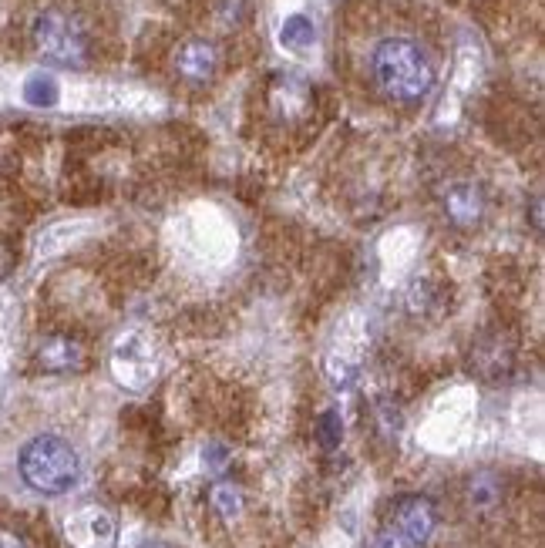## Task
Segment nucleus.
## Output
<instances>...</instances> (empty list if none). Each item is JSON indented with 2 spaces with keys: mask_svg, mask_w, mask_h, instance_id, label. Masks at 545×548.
Listing matches in <instances>:
<instances>
[{
  "mask_svg": "<svg viewBox=\"0 0 545 548\" xmlns=\"http://www.w3.org/2000/svg\"><path fill=\"white\" fill-rule=\"evenodd\" d=\"M327 374H330V384L334 387H350L354 384V377H357V370L334 357V360H327Z\"/></svg>",
  "mask_w": 545,
  "mask_h": 548,
  "instance_id": "dca6fc26",
  "label": "nucleus"
},
{
  "mask_svg": "<svg viewBox=\"0 0 545 548\" xmlns=\"http://www.w3.org/2000/svg\"><path fill=\"white\" fill-rule=\"evenodd\" d=\"M317 441L323 451H334L344 441V421H340V411H323L317 421Z\"/></svg>",
  "mask_w": 545,
  "mask_h": 548,
  "instance_id": "2eb2a0df",
  "label": "nucleus"
},
{
  "mask_svg": "<svg viewBox=\"0 0 545 548\" xmlns=\"http://www.w3.org/2000/svg\"><path fill=\"white\" fill-rule=\"evenodd\" d=\"M438 528V512L431 498L424 495H404L394 501V532L404 535L411 545H424Z\"/></svg>",
  "mask_w": 545,
  "mask_h": 548,
  "instance_id": "20e7f679",
  "label": "nucleus"
},
{
  "mask_svg": "<svg viewBox=\"0 0 545 548\" xmlns=\"http://www.w3.org/2000/svg\"><path fill=\"white\" fill-rule=\"evenodd\" d=\"M377 88L397 105H418L434 88V61L411 37H384L371 54Z\"/></svg>",
  "mask_w": 545,
  "mask_h": 548,
  "instance_id": "f257e3e1",
  "label": "nucleus"
},
{
  "mask_svg": "<svg viewBox=\"0 0 545 548\" xmlns=\"http://www.w3.org/2000/svg\"><path fill=\"white\" fill-rule=\"evenodd\" d=\"M31 37H34V48H38L41 58L64 64V68H81L91 54L88 34H85V27L78 24V17L54 11V7L34 17Z\"/></svg>",
  "mask_w": 545,
  "mask_h": 548,
  "instance_id": "7ed1b4c3",
  "label": "nucleus"
},
{
  "mask_svg": "<svg viewBox=\"0 0 545 548\" xmlns=\"http://www.w3.org/2000/svg\"><path fill=\"white\" fill-rule=\"evenodd\" d=\"M313 37L317 34H313L310 17H303V14H290L280 27V44L283 48H290V51H307L313 44Z\"/></svg>",
  "mask_w": 545,
  "mask_h": 548,
  "instance_id": "f8f14e48",
  "label": "nucleus"
},
{
  "mask_svg": "<svg viewBox=\"0 0 545 548\" xmlns=\"http://www.w3.org/2000/svg\"><path fill=\"white\" fill-rule=\"evenodd\" d=\"M209 505L216 515L236 518L243 512V491H239L233 481H219V485H212V491H209Z\"/></svg>",
  "mask_w": 545,
  "mask_h": 548,
  "instance_id": "ddd939ff",
  "label": "nucleus"
},
{
  "mask_svg": "<svg viewBox=\"0 0 545 548\" xmlns=\"http://www.w3.org/2000/svg\"><path fill=\"white\" fill-rule=\"evenodd\" d=\"M58 81L51 78V74H34V78H27V85H24V98H27V105H34V108H51V105H58Z\"/></svg>",
  "mask_w": 545,
  "mask_h": 548,
  "instance_id": "4468645a",
  "label": "nucleus"
},
{
  "mask_svg": "<svg viewBox=\"0 0 545 548\" xmlns=\"http://www.w3.org/2000/svg\"><path fill=\"white\" fill-rule=\"evenodd\" d=\"M138 548H172V545H165V542H145V545H138Z\"/></svg>",
  "mask_w": 545,
  "mask_h": 548,
  "instance_id": "aec40b11",
  "label": "nucleus"
},
{
  "mask_svg": "<svg viewBox=\"0 0 545 548\" xmlns=\"http://www.w3.org/2000/svg\"><path fill=\"white\" fill-rule=\"evenodd\" d=\"M21 478L38 495H68L81 478V458L58 434H38L21 448L17 458Z\"/></svg>",
  "mask_w": 545,
  "mask_h": 548,
  "instance_id": "f03ea898",
  "label": "nucleus"
},
{
  "mask_svg": "<svg viewBox=\"0 0 545 548\" xmlns=\"http://www.w3.org/2000/svg\"><path fill=\"white\" fill-rule=\"evenodd\" d=\"M0 548H27V542L17 532H7V528H0Z\"/></svg>",
  "mask_w": 545,
  "mask_h": 548,
  "instance_id": "6ab92c4d",
  "label": "nucleus"
},
{
  "mask_svg": "<svg viewBox=\"0 0 545 548\" xmlns=\"http://www.w3.org/2000/svg\"><path fill=\"white\" fill-rule=\"evenodd\" d=\"M219 68V54L209 41H189L182 44L179 54H175V71L182 74L192 85H206L212 81V74Z\"/></svg>",
  "mask_w": 545,
  "mask_h": 548,
  "instance_id": "6e6552de",
  "label": "nucleus"
},
{
  "mask_svg": "<svg viewBox=\"0 0 545 548\" xmlns=\"http://www.w3.org/2000/svg\"><path fill=\"white\" fill-rule=\"evenodd\" d=\"M502 495H505V485L502 478L492 475V471H475L468 481H465V501L471 512L485 515V512H495L502 505Z\"/></svg>",
  "mask_w": 545,
  "mask_h": 548,
  "instance_id": "9b49d317",
  "label": "nucleus"
},
{
  "mask_svg": "<svg viewBox=\"0 0 545 548\" xmlns=\"http://www.w3.org/2000/svg\"><path fill=\"white\" fill-rule=\"evenodd\" d=\"M68 538L78 548H112L115 522L101 508H81L78 515L68 518Z\"/></svg>",
  "mask_w": 545,
  "mask_h": 548,
  "instance_id": "39448f33",
  "label": "nucleus"
},
{
  "mask_svg": "<svg viewBox=\"0 0 545 548\" xmlns=\"http://www.w3.org/2000/svg\"><path fill=\"white\" fill-rule=\"evenodd\" d=\"M374 548H414V545H411L404 535H397V532H384V535L374 542Z\"/></svg>",
  "mask_w": 545,
  "mask_h": 548,
  "instance_id": "a211bd4d",
  "label": "nucleus"
},
{
  "mask_svg": "<svg viewBox=\"0 0 545 548\" xmlns=\"http://www.w3.org/2000/svg\"><path fill=\"white\" fill-rule=\"evenodd\" d=\"M115 377L128 387H145L152 380V357L142 347V340L128 337L115 350Z\"/></svg>",
  "mask_w": 545,
  "mask_h": 548,
  "instance_id": "9d476101",
  "label": "nucleus"
},
{
  "mask_svg": "<svg viewBox=\"0 0 545 548\" xmlns=\"http://www.w3.org/2000/svg\"><path fill=\"white\" fill-rule=\"evenodd\" d=\"M512 347H508L505 337H482L471 347V370H475L478 377L485 380H502L508 370H512Z\"/></svg>",
  "mask_w": 545,
  "mask_h": 548,
  "instance_id": "0eeeda50",
  "label": "nucleus"
},
{
  "mask_svg": "<svg viewBox=\"0 0 545 548\" xmlns=\"http://www.w3.org/2000/svg\"><path fill=\"white\" fill-rule=\"evenodd\" d=\"M38 367L48 374H68L85 367V347L75 337H44L38 347Z\"/></svg>",
  "mask_w": 545,
  "mask_h": 548,
  "instance_id": "1a4fd4ad",
  "label": "nucleus"
},
{
  "mask_svg": "<svg viewBox=\"0 0 545 548\" xmlns=\"http://www.w3.org/2000/svg\"><path fill=\"white\" fill-rule=\"evenodd\" d=\"M226 461H229V448H226V444H209V448H206V468L223 471Z\"/></svg>",
  "mask_w": 545,
  "mask_h": 548,
  "instance_id": "f3484780",
  "label": "nucleus"
},
{
  "mask_svg": "<svg viewBox=\"0 0 545 548\" xmlns=\"http://www.w3.org/2000/svg\"><path fill=\"white\" fill-rule=\"evenodd\" d=\"M441 209H445V216L455 222V226L468 229L475 226V222H482L485 216V192L478 189L475 182H455L445 192V199H441Z\"/></svg>",
  "mask_w": 545,
  "mask_h": 548,
  "instance_id": "423d86ee",
  "label": "nucleus"
}]
</instances>
